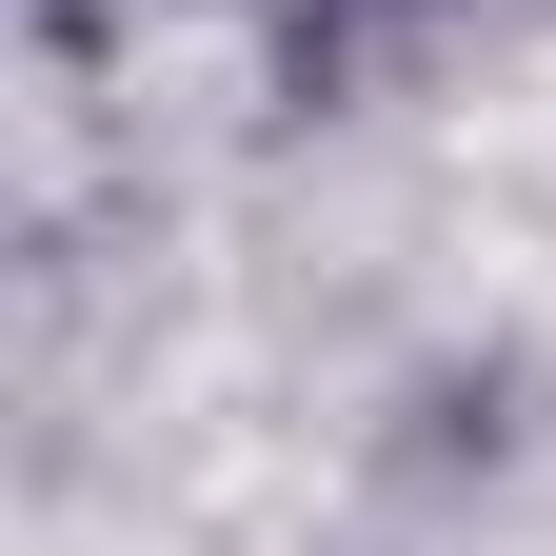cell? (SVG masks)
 Returning <instances> with one entry per match:
<instances>
[]
</instances>
